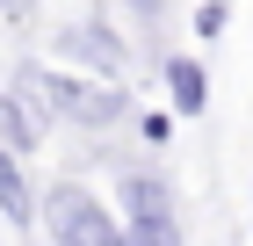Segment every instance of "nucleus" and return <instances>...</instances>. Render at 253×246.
Returning a JSON list of instances; mask_svg holds the SVG:
<instances>
[{
    "mask_svg": "<svg viewBox=\"0 0 253 246\" xmlns=\"http://www.w3.org/2000/svg\"><path fill=\"white\" fill-rule=\"evenodd\" d=\"M0 217L7 225H37V189L22 174V152H7V145H0Z\"/></svg>",
    "mask_w": 253,
    "mask_h": 246,
    "instance_id": "20e7f679",
    "label": "nucleus"
},
{
    "mask_svg": "<svg viewBox=\"0 0 253 246\" xmlns=\"http://www.w3.org/2000/svg\"><path fill=\"white\" fill-rule=\"evenodd\" d=\"M29 95H43L37 109L58 116V123H87V131H109L130 116V95L123 87H101V80H65V73H22Z\"/></svg>",
    "mask_w": 253,
    "mask_h": 246,
    "instance_id": "f257e3e1",
    "label": "nucleus"
},
{
    "mask_svg": "<svg viewBox=\"0 0 253 246\" xmlns=\"http://www.w3.org/2000/svg\"><path fill=\"white\" fill-rule=\"evenodd\" d=\"M65 51H73L80 65H101L109 80L123 73V44L109 37V29H94V22H73V29H65Z\"/></svg>",
    "mask_w": 253,
    "mask_h": 246,
    "instance_id": "39448f33",
    "label": "nucleus"
},
{
    "mask_svg": "<svg viewBox=\"0 0 253 246\" xmlns=\"http://www.w3.org/2000/svg\"><path fill=\"white\" fill-rule=\"evenodd\" d=\"M37 217L51 225V239H58V246H123V217H116V210H101V196L80 189V181L43 189Z\"/></svg>",
    "mask_w": 253,
    "mask_h": 246,
    "instance_id": "f03ea898",
    "label": "nucleus"
},
{
    "mask_svg": "<svg viewBox=\"0 0 253 246\" xmlns=\"http://www.w3.org/2000/svg\"><path fill=\"white\" fill-rule=\"evenodd\" d=\"M123 246H181V203L159 174L123 181Z\"/></svg>",
    "mask_w": 253,
    "mask_h": 246,
    "instance_id": "7ed1b4c3",
    "label": "nucleus"
},
{
    "mask_svg": "<svg viewBox=\"0 0 253 246\" xmlns=\"http://www.w3.org/2000/svg\"><path fill=\"white\" fill-rule=\"evenodd\" d=\"M217 29H224V0H203L195 7V37H217Z\"/></svg>",
    "mask_w": 253,
    "mask_h": 246,
    "instance_id": "6e6552de",
    "label": "nucleus"
},
{
    "mask_svg": "<svg viewBox=\"0 0 253 246\" xmlns=\"http://www.w3.org/2000/svg\"><path fill=\"white\" fill-rule=\"evenodd\" d=\"M123 7H130V15H159L167 0H123Z\"/></svg>",
    "mask_w": 253,
    "mask_h": 246,
    "instance_id": "1a4fd4ad",
    "label": "nucleus"
},
{
    "mask_svg": "<svg viewBox=\"0 0 253 246\" xmlns=\"http://www.w3.org/2000/svg\"><path fill=\"white\" fill-rule=\"evenodd\" d=\"M0 145H7V152H29V145H37V116H22L15 95H0Z\"/></svg>",
    "mask_w": 253,
    "mask_h": 246,
    "instance_id": "0eeeda50",
    "label": "nucleus"
},
{
    "mask_svg": "<svg viewBox=\"0 0 253 246\" xmlns=\"http://www.w3.org/2000/svg\"><path fill=\"white\" fill-rule=\"evenodd\" d=\"M159 73H167V95H174L181 116H203V109H210V80H203V65H195V58H167Z\"/></svg>",
    "mask_w": 253,
    "mask_h": 246,
    "instance_id": "423d86ee",
    "label": "nucleus"
}]
</instances>
